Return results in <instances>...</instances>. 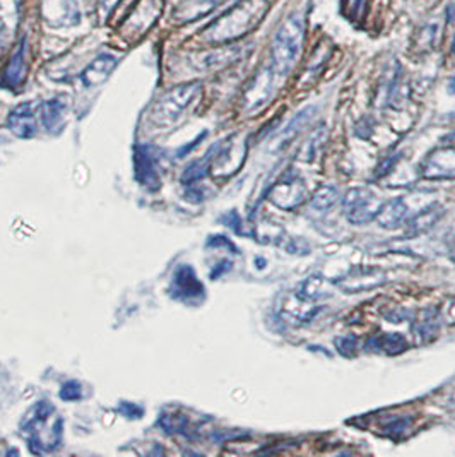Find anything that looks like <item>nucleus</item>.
I'll return each mask as SVG.
<instances>
[{"mask_svg": "<svg viewBox=\"0 0 455 457\" xmlns=\"http://www.w3.org/2000/svg\"><path fill=\"white\" fill-rule=\"evenodd\" d=\"M268 11L269 0H240L221 18L211 22L201 37L214 45L238 42L264 21Z\"/></svg>", "mask_w": 455, "mask_h": 457, "instance_id": "1", "label": "nucleus"}, {"mask_svg": "<svg viewBox=\"0 0 455 457\" xmlns=\"http://www.w3.org/2000/svg\"><path fill=\"white\" fill-rule=\"evenodd\" d=\"M305 43V20L302 14H291L279 26L270 43V69L276 76H288L298 62Z\"/></svg>", "mask_w": 455, "mask_h": 457, "instance_id": "2", "label": "nucleus"}, {"mask_svg": "<svg viewBox=\"0 0 455 457\" xmlns=\"http://www.w3.org/2000/svg\"><path fill=\"white\" fill-rule=\"evenodd\" d=\"M201 91H203L201 83L180 84L168 89L165 95H161L158 102L151 106L149 120L156 127L175 124L186 108L201 95Z\"/></svg>", "mask_w": 455, "mask_h": 457, "instance_id": "3", "label": "nucleus"}, {"mask_svg": "<svg viewBox=\"0 0 455 457\" xmlns=\"http://www.w3.org/2000/svg\"><path fill=\"white\" fill-rule=\"evenodd\" d=\"M384 201L370 188H352L343 201L344 216L352 225H367L376 220Z\"/></svg>", "mask_w": 455, "mask_h": 457, "instance_id": "4", "label": "nucleus"}, {"mask_svg": "<svg viewBox=\"0 0 455 457\" xmlns=\"http://www.w3.org/2000/svg\"><path fill=\"white\" fill-rule=\"evenodd\" d=\"M168 293L173 300L184 302L188 305H197L206 298L204 285L197 278L194 268L188 264H182L175 270Z\"/></svg>", "mask_w": 455, "mask_h": 457, "instance_id": "5", "label": "nucleus"}, {"mask_svg": "<svg viewBox=\"0 0 455 457\" xmlns=\"http://www.w3.org/2000/svg\"><path fill=\"white\" fill-rule=\"evenodd\" d=\"M134 179L149 192H156L161 187L158 160L151 145H137L134 147Z\"/></svg>", "mask_w": 455, "mask_h": 457, "instance_id": "6", "label": "nucleus"}, {"mask_svg": "<svg viewBox=\"0 0 455 457\" xmlns=\"http://www.w3.org/2000/svg\"><path fill=\"white\" fill-rule=\"evenodd\" d=\"M42 18L48 26L61 29L78 26L83 21V12L78 0H43Z\"/></svg>", "mask_w": 455, "mask_h": 457, "instance_id": "7", "label": "nucleus"}, {"mask_svg": "<svg viewBox=\"0 0 455 457\" xmlns=\"http://www.w3.org/2000/svg\"><path fill=\"white\" fill-rule=\"evenodd\" d=\"M389 281V272L380 268H361L352 270L344 278L337 279V287L346 293H361L370 291L385 285Z\"/></svg>", "mask_w": 455, "mask_h": 457, "instance_id": "8", "label": "nucleus"}, {"mask_svg": "<svg viewBox=\"0 0 455 457\" xmlns=\"http://www.w3.org/2000/svg\"><path fill=\"white\" fill-rule=\"evenodd\" d=\"M421 175L428 180H454L455 147H440L434 151L421 163Z\"/></svg>", "mask_w": 455, "mask_h": 457, "instance_id": "9", "label": "nucleus"}, {"mask_svg": "<svg viewBox=\"0 0 455 457\" xmlns=\"http://www.w3.org/2000/svg\"><path fill=\"white\" fill-rule=\"evenodd\" d=\"M163 7H165L163 0H141L136 5L134 12L125 20L122 26L124 33H132V35L145 33L158 20Z\"/></svg>", "mask_w": 455, "mask_h": 457, "instance_id": "10", "label": "nucleus"}, {"mask_svg": "<svg viewBox=\"0 0 455 457\" xmlns=\"http://www.w3.org/2000/svg\"><path fill=\"white\" fill-rule=\"evenodd\" d=\"M305 197V184L300 177L288 173L270 194V201L274 206L291 211V209L300 206Z\"/></svg>", "mask_w": 455, "mask_h": 457, "instance_id": "11", "label": "nucleus"}, {"mask_svg": "<svg viewBox=\"0 0 455 457\" xmlns=\"http://www.w3.org/2000/svg\"><path fill=\"white\" fill-rule=\"evenodd\" d=\"M274 78H276V74L270 67L262 69L261 72L255 74V78L252 79V83L249 84V87L244 95V104H245L247 112H255L262 104H268V100L272 95V89H274Z\"/></svg>", "mask_w": 455, "mask_h": 457, "instance_id": "12", "label": "nucleus"}, {"mask_svg": "<svg viewBox=\"0 0 455 457\" xmlns=\"http://www.w3.org/2000/svg\"><path fill=\"white\" fill-rule=\"evenodd\" d=\"M7 127L20 139H31L37 134V104L24 102L11 110L7 117Z\"/></svg>", "mask_w": 455, "mask_h": 457, "instance_id": "13", "label": "nucleus"}, {"mask_svg": "<svg viewBox=\"0 0 455 457\" xmlns=\"http://www.w3.org/2000/svg\"><path fill=\"white\" fill-rule=\"evenodd\" d=\"M117 63H119V61H117L115 55L100 54L84 67L83 72L79 74V81L87 89L102 86L112 76Z\"/></svg>", "mask_w": 455, "mask_h": 457, "instance_id": "14", "label": "nucleus"}, {"mask_svg": "<svg viewBox=\"0 0 455 457\" xmlns=\"http://www.w3.org/2000/svg\"><path fill=\"white\" fill-rule=\"evenodd\" d=\"M26 71V40H21L2 71L0 84L7 89H18L24 83Z\"/></svg>", "mask_w": 455, "mask_h": 457, "instance_id": "15", "label": "nucleus"}, {"mask_svg": "<svg viewBox=\"0 0 455 457\" xmlns=\"http://www.w3.org/2000/svg\"><path fill=\"white\" fill-rule=\"evenodd\" d=\"M221 2L225 0H182L173 11V20L177 24L197 21L212 12Z\"/></svg>", "mask_w": 455, "mask_h": 457, "instance_id": "16", "label": "nucleus"}, {"mask_svg": "<svg viewBox=\"0 0 455 457\" xmlns=\"http://www.w3.org/2000/svg\"><path fill=\"white\" fill-rule=\"evenodd\" d=\"M40 120L46 132L59 134L65 125V113H67V104L62 98H52L46 100L38 106Z\"/></svg>", "mask_w": 455, "mask_h": 457, "instance_id": "17", "label": "nucleus"}, {"mask_svg": "<svg viewBox=\"0 0 455 457\" xmlns=\"http://www.w3.org/2000/svg\"><path fill=\"white\" fill-rule=\"evenodd\" d=\"M408 204L404 199H393L389 203H384V206L380 209L378 216H376V223L382 228L395 229L401 225H404L406 218H408Z\"/></svg>", "mask_w": 455, "mask_h": 457, "instance_id": "18", "label": "nucleus"}, {"mask_svg": "<svg viewBox=\"0 0 455 457\" xmlns=\"http://www.w3.org/2000/svg\"><path fill=\"white\" fill-rule=\"evenodd\" d=\"M18 12H20L18 0H0V48L14 31V26L18 24Z\"/></svg>", "mask_w": 455, "mask_h": 457, "instance_id": "19", "label": "nucleus"}, {"mask_svg": "<svg viewBox=\"0 0 455 457\" xmlns=\"http://www.w3.org/2000/svg\"><path fill=\"white\" fill-rule=\"evenodd\" d=\"M55 413V406L48 401H38L21 421V430L26 434H33L38 425H43L50 416Z\"/></svg>", "mask_w": 455, "mask_h": 457, "instance_id": "20", "label": "nucleus"}, {"mask_svg": "<svg viewBox=\"0 0 455 457\" xmlns=\"http://www.w3.org/2000/svg\"><path fill=\"white\" fill-rule=\"evenodd\" d=\"M440 216H442V208H438V206H430V208L423 209L421 212H418L413 220L410 221L406 235L408 237H416V235H421V233L428 231L434 225H436Z\"/></svg>", "mask_w": 455, "mask_h": 457, "instance_id": "21", "label": "nucleus"}, {"mask_svg": "<svg viewBox=\"0 0 455 457\" xmlns=\"http://www.w3.org/2000/svg\"><path fill=\"white\" fill-rule=\"evenodd\" d=\"M368 345H373V348L376 352L387 354L401 353V352H404L408 348L406 337L397 333L380 334V336H376L375 339H372Z\"/></svg>", "mask_w": 455, "mask_h": 457, "instance_id": "22", "label": "nucleus"}, {"mask_svg": "<svg viewBox=\"0 0 455 457\" xmlns=\"http://www.w3.org/2000/svg\"><path fill=\"white\" fill-rule=\"evenodd\" d=\"M216 149H218V145H214V147H211L209 153H207L203 160L192 162V163L186 168V171H184V175H182V182H184L186 186H192V184H195V182H199V180H203V179L206 177L207 170H209V165H211V162H212V158H214Z\"/></svg>", "mask_w": 455, "mask_h": 457, "instance_id": "23", "label": "nucleus"}, {"mask_svg": "<svg viewBox=\"0 0 455 457\" xmlns=\"http://www.w3.org/2000/svg\"><path fill=\"white\" fill-rule=\"evenodd\" d=\"M242 54V46H229V48H223L219 52H212V54H206L201 67L204 69H219L225 67L228 63L235 62L240 59Z\"/></svg>", "mask_w": 455, "mask_h": 457, "instance_id": "24", "label": "nucleus"}, {"mask_svg": "<svg viewBox=\"0 0 455 457\" xmlns=\"http://www.w3.org/2000/svg\"><path fill=\"white\" fill-rule=\"evenodd\" d=\"M300 300H318L322 296H327L326 291V279L320 276H311L305 283H302L300 290L296 293Z\"/></svg>", "mask_w": 455, "mask_h": 457, "instance_id": "25", "label": "nucleus"}, {"mask_svg": "<svg viewBox=\"0 0 455 457\" xmlns=\"http://www.w3.org/2000/svg\"><path fill=\"white\" fill-rule=\"evenodd\" d=\"M339 201V192L332 186H322L311 197V208L317 211H327Z\"/></svg>", "mask_w": 455, "mask_h": 457, "instance_id": "26", "label": "nucleus"}, {"mask_svg": "<svg viewBox=\"0 0 455 457\" xmlns=\"http://www.w3.org/2000/svg\"><path fill=\"white\" fill-rule=\"evenodd\" d=\"M59 395L62 401H67V403L81 401L83 399V386L78 380H69L63 384Z\"/></svg>", "mask_w": 455, "mask_h": 457, "instance_id": "27", "label": "nucleus"}, {"mask_svg": "<svg viewBox=\"0 0 455 457\" xmlns=\"http://www.w3.org/2000/svg\"><path fill=\"white\" fill-rule=\"evenodd\" d=\"M63 436V421L62 418H57V421L54 423L52 427V432H50V440L46 444V451H57L62 444Z\"/></svg>", "mask_w": 455, "mask_h": 457, "instance_id": "28", "label": "nucleus"}, {"mask_svg": "<svg viewBox=\"0 0 455 457\" xmlns=\"http://www.w3.org/2000/svg\"><path fill=\"white\" fill-rule=\"evenodd\" d=\"M119 413H122L125 418L128 420H141L145 416V408L136 404V403H128V401H122L119 404Z\"/></svg>", "mask_w": 455, "mask_h": 457, "instance_id": "29", "label": "nucleus"}, {"mask_svg": "<svg viewBox=\"0 0 455 457\" xmlns=\"http://www.w3.org/2000/svg\"><path fill=\"white\" fill-rule=\"evenodd\" d=\"M356 337L354 336H346V337H339L337 341H335V345H337V350H339V353L344 354V356H352V353L356 352Z\"/></svg>", "mask_w": 455, "mask_h": 457, "instance_id": "30", "label": "nucleus"}, {"mask_svg": "<svg viewBox=\"0 0 455 457\" xmlns=\"http://www.w3.org/2000/svg\"><path fill=\"white\" fill-rule=\"evenodd\" d=\"M207 247H227V249L233 250V253H238V249L235 247V244L227 238V237H223V235H216V237H211L209 240H207Z\"/></svg>", "mask_w": 455, "mask_h": 457, "instance_id": "31", "label": "nucleus"}, {"mask_svg": "<svg viewBox=\"0 0 455 457\" xmlns=\"http://www.w3.org/2000/svg\"><path fill=\"white\" fill-rule=\"evenodd\" d=\"M98 4H100L102 16L108 18L115 11V7L120 4V0H98Z\"/></svg>", "mask_w": 455, "mask_h": 457, "instance_id": "32", "label": "nucleus"}, {"mask_svg": "<svg viewBox=\"0 0 455 457\" xmlns=\"http://www.w3.org/2000/svg\"><path fill=\"white\" fill-rule=\"evenodd\" d=\"M408 425H410V420H408V418H406V420H395V423L389 425L387 430H389V432H404V430L408 428Z\"/></svg>", "mask_w": 455, "mask_h": 457, "instance_id": "33", "label": "nucleus"}, {"mask_svg": "<svg viewBox=\"0 0 455 457\" xmlns=\"http://www.w3.org/2000/svg\"><path fill=\"white\" fill-rule=\"evenodd\" d=\"M443 319H445L447 324H455V298L451 303H447V309L443 312Z\"/></svg>", "mask_w": 455, "mask_h": 457, "instance_id": "34", "label": "nucleus"}, {"mask_svg": "<svg viewBox=\"0 0 455 457\" xmlns=\"http://www.w3.org/2000/svg\"><path fill=\"white\" fill-rule=\"evenodd\" d=\"M206 136H207V132H203V134H201V136H199V137H197V139H195V141H192V145H184V147H182V149H180V151H178V158H184V156H186V153H188V151H192V149H194V147H195V145H199V143H201V141H203V139H204V137H206Z\"/></svg>", "mask_w": 455, "mask_h": 457, "instance_id": "35", "label": "nucleus"}, {"mask_svg": "<svg viewBox=\"0 0 455 457\" xmlns=\"http://www.w3.org/2000/svg\"><path fill=\"white\" fill-rule=\"evenodd\" d=\"M447 404H449V406H452V408H455V391L452 393V395L447 397Z\"/></svg>", "mask_w": 455, "mask_h": 457, "instance_id": "36", "label": "nucleus"}, {"mask_svg": "<svg viewBox=\"0 0 455 457\" xmlns=\"http://www.w3.org/2000/svg\"><path fill=\"white\" fill-rule=\"evenodd\" d=\"M452 54H455V37H454V43H452Z\"/></svg>", "mask_w": 455, "mask_h": 457, "instance_id": "37", "label": "nucleus"}, {"mask_svg": "<svg viewBox=\"0 0 455 457\" xmlns=\"http://www.w3.org/2000/svg\"><path fill=\"white\" fill-rule=\"evenodd\" d=\"M452 259L455 261V250H454V255H452Z\"/></svg>", "mask_w": 455, "mask_h": 457, "instance_id": "38", "label": "nucleus"}]
</instances>
